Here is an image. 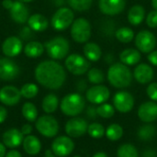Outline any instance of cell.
Returning <instances> with one entry per match:
<instances>
[{"label":"cell","instance_id":"ac0fdd59","mask_svg":"<svg viewBox=\"0 0 157 157\" xmlns=\"http://www.w3.org/2000/svg\"><path fill=\"white\" fill-rule=\"evenodd\" d=\"M24 135L21 131L17 128H11L6 131L2 135V143L6 145V148L15 149L20 146L24 140Z\"/></svg>","mask_w":157,"mask_h":157},{"label":"cell","instance_id":"1f68e13d","mask_svg":"<svg viewBox=\"0 0 157 157\" xmlns=\"http://www.w3.org/2000/svg\"><path fill=\"white\" fill-rule=\"evenodd\" d=\"M116 39L122 43H129L134 39V32L131 28L122 27L116 30Z\"/></svg>","mask_w":157,"mask_h":157},{"label":"cell","instance_id":"d6a6232c","mask_svg":"<svg viewBox=\"0 0 157 157\" xmlns=\"http://www.w3.org/2000/svg\"><path fill=\"white\" fill-rule=\"evenodd\" d=\"M117 157H139V153L133 144H123L117 150Z\"/></svg>","mask_w":157,"mask_h":157},{"label":"cell","instance_id":"ba28073f","mask_svg":"<svg viewBox=\"0 0 157 157\" xmlns=\"http://www.w3.org/2000/svg\"><path fill=\"white\" fill-rule=\"evenodd\" d=\"M64 64L66 69L74 75H82L87 73L90 67L89 61L86 57L76 53L67 56Z\"/></svg>","mask_w":157,"mask_h":157},{"label":"cell","instance_id":"5bb4252c","mask_svg":"<svg viewBox=\"0 0 157 157\" xmlns=\"http://www.w3.org/2000/svg\"><path fill=\"white\" fill-rule=\"evenodd\" d=\"M19 75V67L16 62L8 57L0 59V79L3 81H11Z\"/></svg>","mask_w":157,"mask_h":157},{"label":"cell","instance_id":"277c9868","mask_svg":"<svg viewBox=\"0 0 157 157\" xmlns=\"http://www.w3.org/2000/svg\"><path fill=\"white\" fill-rule=\"evenodd\" d=\"M47 54L53 60L64 59L70 50L69 41L63 37H55L44 43Z\"/></svg>","mask_w":157,"mask_h":157},{"label":"cell","instance_id":"d6986e66","mask_svg":"<svg viewBox=\"0 0 157 157\" xmlns=\"http://www.w3.org/2000/svg\"><path fill=\"white\" fill-rule=\"evenodd\" d=\"M22 49L23 45L21 39L15 36L6 38L2 44V52L8 58L17 56L21 52Z\"/></svg>","mask_w":157,"mask_h":157},{"label":"cell","instance_id":"e0dca14e","mask_svg":"<svg viewBox=\"0 0 157 157\" xmlns=\"http://www.w3.org/2000/svg\"><path fill=\"white\" fill-rule=\"evenodd\" d=\"M126 6L125 0H99L100 11L108 16H116L121 13Z\"/></svg>","mask_w":157,"mask_h":157},{"label":"cell","instance_id":"bcb514c9","mask_svg":"<svg viewBox=\"0 0 157 157\" xmlns=\"http://www.w3.org/2000/svg\"><path fill=\"white\" fill-rule=\"evenodd\" d=\"M5 157H22V155L18 151L15 149H11L10 151L6 152V155Z\"/></svg>","mask_w":157,"mask_h":157},{"label":"cell","instance_id":"f6af8a7d","mask_svg":"<svg viewBox=\"0 0 157 157\" xmlns=\"http://www.w3.org/2000/svg\"><path fill=\"white\" fill-rule=\"evenodd\" d=\"M7 118V110L5 107L0 106V124L4 123Z\"/></svg>","mask_w":157,"mask_h":157},{"label":"cell","instance_id":"44dd1931","mask_svg":"<svg viewBox=\"0 0 157 157\" xmlns=\"http://www.w3.org/2000/svg\"><path fill=\"white\" fill-rule=\"evenodd\" d=\"M154 69L147 63H141L137 65L133 71V76L135 80L142 85L149 84L154 79Z\"/></svg>","mask_w":157,"mask_h":157},{"label":"cell","instance_id":"f1b7e54d","mask_svg":"<svg viewBox=\"0 0 157 157\" xmlns=\"http://www.w3.org/2000/svg\"><path fill=\"white\" fill-rule=\"evenodd\" d=\"M155 133H156L155 127L154 125H152L151 123H146L145 125H143L138 129L137 136H138L139 140H141V141L149 142L155 138Z\"/></svg>","mask_w":157,"mask_h":157},{"label":"cell","instance_id":"7a4b0ae2","mask_svg":"<svg viewBox=\"0 0 157 157\" xmlns=\"http://www.w3.org/2000/svg\"><path fill=\"white\" fill-rule=\"evenodd\" d=\"M107 77L113 87L125 88L131 86L133 75L127 65L122 63H116L109 68Z\"/></svg>","mask_w":157,"mask_h":157},{"label":"cell","instance_id":"c3c4849f","mask_svg":"<svg viewBox=\"0 0 157 157\" xmlns=\"http://www.w3.org/2000/svg\"><path fill=\"white\" fill-rule=\"evenodd\" d=\"M13 3H14V1H12V0H3L2 6H3L4 8L9 10L11 8V6H13Z\"/></svg>","mask_w":157,"mask_h":157},{"label":"cell","instance_id":"7bdbcfd3","mask_svg":"<svg viewBox=\"0 0 157 157\" xmlns=\"http://www.w3.org/2000/svg\"><path fill=\"white\" fill-rule=\"evenodd\" d=\"M148 61L150 62L151 64L157 66V50L156 51H153L151 52L149 54H148V57H147Z\"/></svg>","mask_w":157,"mask_h":157},{"label":"cell","instance_id":"83f0119b","mask_svg":"<svg viewBox=\"0 0 157 157\" xmlns=\"http://www.w3.org/2000/svg\"><path fill=\"white\" fill-rule=\"evenodd\" d=\"M44 52V45L40 41H29L24 47V53L27 57L37 58Z\"/></svg>","mask_w":157,"mask_h":157},{"label":"cell","instance_id":"f907efd6","mask_svg":"<svg viewBox=\"0 0 157 157\" xmlns=\"http://www.w3.org/2000/svg\"><path fill=\"white\" fill-rule=\"evenodd\" d=\"M77 87L80 91H84L86 87V83L85 82V80H80V82L77 85Z\"/></svg>","mask_w":157,"mask_h":157},{"label":"cell","instance_id":"6da1fadb","mask_svg":"<svg viewBox=\"0 0 157 157\" xmlns=\"http://www.w3.org/2000/svg\"><path fill=\"white\" fill-rule=\"evenodd\" d=\"M35 78L45 88L57 90L63 86L66 80V73L59 63L52 60L43 61L35 69Z\"/></svg>","mask_w":157,"mask_h":157},{"label":"cell","instance_id":"60d3db41","mask_svg":"<svg viewBox=\"0 0 157 157\" xmlns=\"http://www.w3.org/2000/svg\"><path fill=\"white\" fill-rule=\"evenodd\" d=\"M19 35L22 39L24 40H28V39H31L33 34H32V29L28 26V27H24L20 32H19Z\"/></svg>","mask_w":157,"mask_h":157},{"label":"cell","instance_id":"ee69618b","mask_svg":"<svg viewBox=\"0 0 157 157\" xmlns=\"http://www.w3.org/2000/svg\"><path fill=\"white\" fill-rule=\"evenodd\" d=\"M86 114L87 116L90 118V119H96L97 116H98V112H97V108L93 107V106H90L87 110H86Z\"/></svg>","mask_w":157,"mask_h":157},{"label":"cell","instance_id":"f35d334b","mask_svg":"<svg viewBox=\"0 0 157 157\" xmlns=\"http://www.w3.org/2000/svg\"><path fill=\"white\" fill-rule=\"evenodd\" d=\"M146 24L151 29L157 28V10H152L146 17Z\"/></svg>","mask_w":157,"mask_h":157},{"label":"cell","instance_id":"816d5d0a","mask_svg":"<svg viewBox=\"0 0 157 157\" xmlns=\"http://www.w3.org/2000/svg\"><path fill=\"white\" fill-rule=\"evenodd\" d=\"M92 157H109L108 156V155L106 154V153H104V152H98V153H96Z\"/></svg>","mask_w":157,"mask_h":157},{"label":"cell","instance_id":"9c48e42d","mask_svg":"<svg viewBox=\"0 0 157 157\" xmlns=\"http://www.w3.org/2000/svg\"><path fill=\"white\" fill-rule=\"evenodd\" d=\"M51 150L57 157L69 156L75 150V143L69 136H58L52 143Z\"/></svg>","mask_w":157,"mask_h":157},{"label":"cell","instance_id":"ab89813d","mask_svg":"<svg viewBox=\"0 0 157 157\" xmlns=\"http://www.w3.org/2000/svg\"><path fill=\"white\" fill-rule=\"evenodd\" d=\"M146 94L152 101H157V83H150L146 88Z\"/></svg>","mask_w":157,"mask_h":157},{"label":"cell","instance_id":"74e56055","mask_svg":"<svg viewBox=\"0 0 157 157\" xmlns=\"http://www.w3.org/2000/svg\"><path fill=\"white\" fill-rule=\"evenodd\" d=\"M67 2L72 9L78 12H83L91 7L93 0H67Z\"/></svg>","mask_w":157,"mask_h":157},{"label":"cell","instance_id":"4fadbf2b","mask_svg":"<svg viewBox=\"0 0 157 157\" xmlns=\"http://www.w3.org/2000/svg\"><path fill=\"white\" fill-rule=\"evenodd\" d=\"M134 98L128 91H119L113 97V106L121 113H128L134 107Z\"/></svg>","mask_w":157,"mask_h":157},{"label":"cell","instance_id":"cb8c5ba5","mask_svg":"<svg viewBox=\"0 0 157 157\" xmlns=\"http://www.w3.org/2000/svg\"><path fill=\"white\" fill-rule=\"evenodd\" d=\"M144 17H145V9L141 5H134L128 11V15H127L128 21L133 26L140 25L144 21Z\"/></svg>","mask_w":157,"mask_h":157},{"label":"cell","instance_id":"3957f363","mask_svg":"<svg viewBox=\"0 0 157 157\" xmlns=\"http://www.w3.org/2000/svg\"><path fill=\"white\" fill-rule=\"evenodd\" d=\"M86 107V100L78 93H71L63 98L60 103L61 111L68 117H77L83 112Z\"/></svg>","mask_w":157,"mask_h":157},{"label":"cell","instance_id":"ffe728a7","mask_svg":"<svg viewBox=\"0 0 157 157\" xmlns=\"http://www.w3.org/2000/svg\"><path fill=\"white\" fill-rule=\"evenodd\" d=\"M9 13H10V17L11 18L18 23V24H24L26 22H28L29 19V9L26 6V5L20 1H14L13 6H11V8L9 9Z\"/></svg>","mask_w":157,"mask_h":157},{"label":"cell","instance_id":"8992f818","mask_svg":"<svg viewBox=\"0 0 157 157\" xmlns=\"http://www.w3.org/2000/svg\"><path fill=\"white\" fill-rule=\"evenodd\" d=\"M71 37L75 42H86L91 37V25L89 21L84 17L74 20L71 25Z\"/></svg>","mask_w":157,"mask_h":157},{"label":"cell","instance_id":"30bf717a","mask_svg":"<svg viewBox=\"0 0 157 157\" xmlns=\"http://www.w3.org/2000/svg\"><path fill=\"white\" fill-rule=\"evenodd\" d=\"M88 123L87 121L80 117H73L64 126V131L67 136L71 138H80L87 132Z\"/></svg>","mask_w":157,"mask_h":157},{"label":"cell","instance_id":"f546056e","mask_svg":"<svg viewBox=\"0 0 157 157\" xmlns=\"http://www.w3.org/2000/svg\"><path fill=\"white\" fill-rule=\"evenodd\" d=\"M21 113L24 119L29 122H35L38 119V109L31 102H26L23 104Z\"/></svg>","mask_w":157,"mask_h":157},{"label":"cell","instance_id":"f5cc1de1","mask_svg":"<svg viewBox=\"0 0 157 157\" xmlns=\"http://www.w3.org/2000/svg\"><path fill=\"white\" fill-rule=\"evenodd\" d=\"M152 6L155 10H157V0H152Z\"/></svg>","mask_w":157,"mask_h":157},{"label":"cell","instance_id":"7c38bea8","mask_svg":"<svg viewBox=\"0 0 157 157\" xmlns=\"http://www.w3.org/2000/svg\"><path fill=\"white\" fill-rule=\"evenodd\" d=\"M110 98L109 89L103 85H95L88 88L86 92V98L93 105H100L106 103Z\"/></svg>","mask_w":157,"mask_h":157},{"label":"cell","instance_id":"9f6ffc18","mask_svg":"<svg viewBox=\"0 0 157 157\" xmlns=\"http://www.w3.org/2000/svg\"><path fill=\"white\" fill-rule=\"evenodd\" d=\"M74 157H81V156H80V155H75Z\"/></svg>","mask_w":157,"mask_h":157},{"label":"cell","instance_id":"7402d4cb","mask_svg":"<svg viewBox=\"0 0 157 157\" xmlns=\"http://www.w3.org/2000/svg\"><path fill=\"white\" fill-rule=\"evenodd\" d=\"M22 147L26 154H28L29 155H39L41 151V143L38 137L29 134L24 137Z\"/></svg>","mask_w":157,"mask_h":157},{"label":"cell","instance_id":"5b68a950","mask_svg":"<svg viewBox=\"0 0 157 157\" xmlns=\"http://www.w3.org/2000/svg\"><path fill=\"white\" fill-rule=\"evenodd\" d=\"M35 127L38 132L45 138H53L59 132L58 121L52 115H42L35 121Z\"/></svg>","mask_w":157,"mask_h":157},{"label":"cell","instance_id":"681fc988","mask_svg":"<svg viewBox=\"0 0 157 157\" xmlns=\"http://www.w3.org/2000/svg\"><path fill=\"white\" fill-rule=\"evenodd\" d=\"M6 155V147L3 143H0V157H5Z\"/></svg>","mask_w":157,"mask_h":157},{"label":"cell","instance_id":"b9f144b4","mask_svg":"<svg viewBox=\"0 0 157 157\" xmlns=\"http://www.w3.org/2000/svg\"><path fill=\"white\" fill-rule=\"evenodd\" d=\"M20 131H21V132H22V134H23L24 136H27V135L31 134V132H32L33 129H32V126H31L30 124L26 123V124H24V125L21 127Z\"/></svg>","mask_w":157,"mask_h":157},{"label":"cell","instance_id":"11a10c76","mask_svg":"<svg viewBox=\"0 0 157 157\" xmlns=\"http://www.w3.org/2000/svg\"><path fill=\"white\" fill-rule=\"evenodd\" d=\"M44 157H57V156H56V155H49V156H46V155H45Z\"/></svg>","mask_w":157,"mask_h":157},{"label":"cell","instance_id":"7dc6e473","mask_svg":"<svg viewBox=\"0 0 157 157\" xmlns=\"http://www.w3.org/2000/svg\"><path fill=\"white\" fill-rule=\"evenodd\" d=\"M143 157H157V154L154 149H147L144 152Z\"/></svg>","mask_w":157,"mask_h":157},{"label":"cell","instance_id":"2e32d148","mask_svg":"<svg viewBox=\"0 0 157 157\" xmlns=\"http://www.w3.org/2000/svg\"><path fill=\"white\" fill-rule=\"evenodd\" d=\"M139 119L144 123H152L157 120V103L146 101L143 103L137 111Z\"/></svg>","mask_w":157,"mask_h":157},{"label":"cell","instance_id":"8d00e7d4","mask_svg":"<svg viewBox=\"0 0 157 157\" xmlns=\"http://www.w3.org/2000/svg\"><path fill=\"white\" fill-rule=\"evenodd\" d=\"M98 116L103 119H110L115 115V108L113 105L109 103H103L98 105L97 108Z\"/></svg>","mask_w":157,"mask_h":157},{"label":"cell","instance_id":"836d02e7","mask_svg":"<svg viewBox=\"0 0 157 157\" xmlns=\"http://www.w3.org/2000/svg\"><path fill=\"white\" fill-rule=\"evenodd\" d=\"M87 133L91 138L101 139L105 136L106 129L102 124H100L98 122H92V123L88 124Z\"/></svg>","mask_w":157,"mask_h":157},{"label":"cell","instance_id":"d590c367","mask_svg":"<svg viewBox=\"0 0 157 157\" xmlns=\"http://www.w3.org/2000/svg\"><path fill=\"white\" fill-rule=\"evenodd\" d=\"M20 93L21 96L27 99H31L34 98L38 93H39V87L36 84L33 83H27L22 86L20 88Z\"/></svg>","mask_w":157,"mask_h":157},{"label":"cell","instance_id":"4dcf8cb0","mask_svg":"<svg viewBox=\"0 0 157 157\" xmlns=\"http://www.w3.org/2000/svg\"><path fill=\"white\" fill-rule=\"evenodd\" d=\"M123 128L117 123H112L110 124L107 129H106V137L111 141V142H117L121 140L123 136Z\"/></svg>","mask_w":157,"mask_h":157},{"label":"cell","instance_id":"8fae6325","mask_svg":"<svg viewBox=\"0 0 157 157\" xmlns=\"http://www.w3.org/2000/svg\"><path fill=\"white\" fill-rule=\"evenodd\" d=\"M137 50L144 53H150L156 46V38L150 30H142L135 37Z\"/></svg>","mask_w":157,"mask_h":157},{"label":"cell","instance_id":"9a60e30c","mask_svg":"<svg viewBox=\"0 0 157 157\" xmlns=\"http://www.w3.org/2000/svg\"><path fill=\"white\" fill-rule=\"evenodd\" d=\"M20 89L14 86H5L0 89V102L8 107L17 105L21 99Z\"/></svg>","mask_w":157,"mask_h":157},{"label":"cell","instance_id":"4316f807","mask_svg":"<svg viewBox=\"0 0 157 157\" xmlns=\"http://www.w3.org/2000/svg\"><path fill=\"white\" fill-rule=\"evenodd\" d=\"M59 107V98L55 94H48L41 102V109L46 114H52L56 111Z\"/></svg>","mask_w":157,"mask_h":157},{"label":"cell","instance_id":"603a6c76","mask_svg":"<svg viewBox=\"0 0 157 157\" xmlns=\"http://www.w3.org/2000/svg\"><path fill=\"white\" fill-rule=\"evenodd\" d=\"M28 26L33 30L37 32L44 31L49 27L48 19L41 14L37 13L31 15L28 19Z\"/></svg>","mask_w":157,"mask_h":157},{"label":"cell","instance_id":"e575fe53","mask_svg":"<svg viewBox=\"0 0 157 157\" xmlns=\"http://www.w3.org/2000/svg\"><path fill=\"white\" fill-rule=\"evenodd\" d=\"M87 79L91 84L100 85L105 81V75L98 68H91L87 72Z\"/></svg>","mask_w":157,"mask_h":157},{"label":"cell","instance_id":"db71d44e","mask_svg":"<svg viewBox=\"0 0 157 157\" xmlns=\"http://www.w3.org/2000/svg\"><path fill=\"white\" fill-rule=\"evenodd\" d=\"M18 1H20L22 3H29V2H32L33 0H18Z\"/></svg>","mask_w":157,"mask_h":157},{"label":"cell","instance_id":"484cf974","mask_svg":"<svg viewBox=\"0 0 157 157\" xmlns=\"http://www.w3.org/2000/svg\"><path fill=\"white\" fill-rule=\"evenodd\" d=\"M84 55L89 62H98L102 54L101 48L95 42H87L83 48Z\"/></svg>","mask_w":157,"mask_h":157},{"label":"cell","instance_id":"52a82bcc","mask_svg":"<svg viewBox=\"0 0 157 157\" xmlns=\"http://www.w3.org/2000/svg\"><path fill=\"white\" fill-rule=\"evenodd\" d=\"M75 20V15L71 8L61 7L52 17V27L58 31H63L68 29Z\"/></svg>","mask_w":157,"mask_h":157},{"label":"cell","instance_id":"d4e9b609","mask_svg":"<svg viewBox=\"0 0 157 157\" xmlns=\"http://www.w3.org/2000/svg\"><path fill=\"white\" fill-rule=\"evenodd\" d=\"M120 60L123 64L127 66L135 65L141 60V53L136 49H132V48L125 49L120 54Z\"/></svg>","mask_w":157,"mask_h":157}]
</instances>
